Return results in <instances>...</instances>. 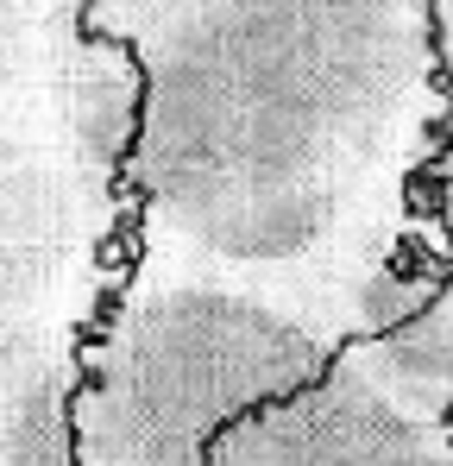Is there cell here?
Wrapping results in <instances>:
<instances>
[{
  "label": "cell",
  "instance_id": "cell-2",
  "mask_svg": "<svg viewBox=\"0 0 453 466\" xmlns=\"http://www.w3.org/2000/svg\"><path fill=\"white\" fill-rule=\"evenodd\" d=\"M347 353L334 315L202 265L126 252L76 340V466H208L233 422Z\"/></svg>",
  "mask_w": 453,
  "mask_h": 466
},
{
  "label": "cell",
  "instance_id": "cell-3",
  "mask_svg": "<svg viewBox=\"0 0 453 466\" xmlns=\"http://www.w3.org/2000/svg\"><path fill=\"white\" fill-rule=\"evenodd\" d=\"M208 466H453V422L397 403L340 353L308 390L233 422Z\"/></svg>",
  "mask_w": 453,
  "mask_h": 466
},
{
  "label": "cell",
  "instance_id": "cell-1",
  "mask_svg": "<svg viewBox=\"0 0 453 466\" xmlns=\"http://www.w3.org/2000/svg\"><path fill=\"white\" fill-rule=\"evenodd\" d=\"M139 76L133 252L334 315L428 228L453 127L435 0H82Z\"/></svg>",
  "mask_w": 453,
  "mask_h": 466
},
{
  "label": "cell",
  "instance_id": "cell-4",
  "mask_svg": "<svg viewBox=\"0 0 453 466\" xmlns=\"http://www.w3.org/2000/svg\"><path fill=\"white\" fill-rule=\"evenodd\" d=\"M435 13H441V57H448V82H453V0H435ZM428 208H453V127H448V139H441V157H435Z\"/></svg>",
  "mask_w": 453,
  "mask_h": 466
}]
</instances>
